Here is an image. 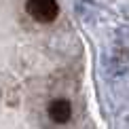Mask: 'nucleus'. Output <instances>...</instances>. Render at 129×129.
<instances>
[{"label":"nucleus","mask_w":129,"mask_h":129,"mask_svg":"<svg viewBox=\"0 0 129 129\" xmlns=\"http://www.w3.org/2000/svg\"><path fill=\"white\" fill-rule=\"evenodd\" d=\"M49 116H51V121L59 123V125L61 123H68L70 116H72V106H70V102L63 100V98L53 100L49 104Z\"/></svg>","instance_id":"f03ea898"},{"label":"nucleus","mask_w":129,"mask_h":129,"mask_svg":"<svg viewBox=\"0 0 129 129\" xmlns=\"http://www.w3.org/2000/svg\"><path fill=\"white\" fill-rule=\"evenodd\" d=\"M30 17L38 23H51L59 15V4L57 0H28L25 2Z\"/></svg>","instance_id":"f257e3e1"}]
</instances>
